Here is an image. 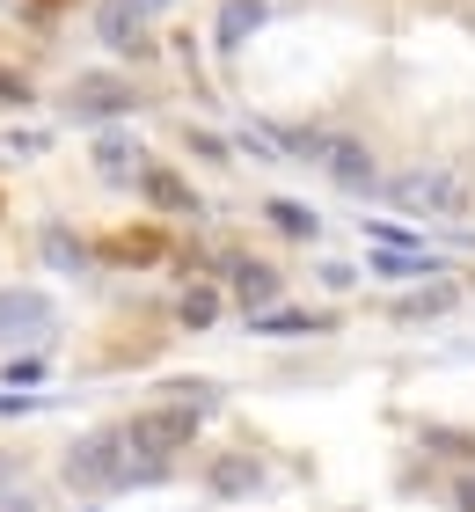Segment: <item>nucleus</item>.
Instances as JSON below:
<instances>
[{"label": "nucleus", "instance_id": "obj_1", "mask_svg": "<svg viewBox=\"0 0 475 512\" xmlns=\"http://www.w3.org/2000/svg\"><path fill=\"white\" fill-rule=\"evenodd\" d=\"M169 461H147L132 447V432H88L74 454H66V483L74 491H132V483H161Z\"/></svg>", "mask_w": 475, "mask_h": 512}, {"label": "nucleus", "instance_id": "obj_2", "mask_svg": "<svg viewBox=\"0 0 475 512\" xmlns=\"http://www.w3.org/2000/svg\"><path fill=\"white\" fill-rule=\"evenodd\" d=\"M285 147H300V154H315L322 169H329V183H344V191H388L380 183V169H373V147L366 139H351V132H285Z\"/></svg>", "mask_w": 475, "mask_h": 512}, {"label": "nucleus", "instance_id": "obj_3", "mask_svg": "<svg viewBox=\"0 0 475 512\" xmlns=\"http://www.w3.org/2000/svg\"><path fill=\"white\" fill-rule=\"evenodd\" d=\"M198 425H205V417L190 410V403H154V410H139L125 432H132V447L147 454V461H176L190 439H198Z\"/></svg>", "mask_w": 475, "mask_h": 512}, {"label": "nucleus", "instance_id": "obj_4", "mask_svg": "<svg viewBox=\"0 0 475 512\" xmlns=\"http://www.w3.org/2000/svg\"><path fill=\"white\" fill-rule=\"evenodd\" d=\"M66 110H74L81 125H117L139 110V88L125 74H81L74 88H66Z\"/></svg>", "mask_w": 475, "mask_h": 512}, {"label": "nucleus", "instance_id": "obj_5", "mask_svg": "<svg viewBox=\"0 0 475 512\" xmlns=\"http://www.w3.org/2000/svg\"><path fill=\"white\" fill-rule=\"evenodd\" d=\"M95 37H103L110 52H147V8H139V0H103V8H95Z\"/></svg>", "mask_w": 475, "mask_h": 512}, {"label": "nucleus", "instance_id": "obj_6", "mask_svg": "<svg viewBox=\"0 0 475 512\" xmlns=\"http://www.w3.org/2000/svg\"><path fill=\"white\" fill-rule=\"evenodd\" d=\"M388 198H395V205H410V213H454V205H461L454 176H439V169H424V176H402V183H388Z\"/></svg>", "mask_w": 475, "mask_h": 512}, {"label": "nucleus", "instance_id": "obj_7", "mask_svg": "<svg viewBox=\"0 0 475 512\" xmlns=\"http://www.w3.org/2000/svg\"><path fill=\"white\" fill-rule=\"evenodd\" d=\"M227 278H234V300H242L249 315L278 308V271L271 264H256V256H227Z\"/></svg>", "mask_w": 475, "mask_h": 512}, {"label": "nucleus", "instance_id": "obj_8", "mask_svg": "<svg viewBox=\"0 0 475 512\" xmlns=\"http://www.w3.org/2000/svg\"><path fill=\"white\" fill-rule=\"evenodd\" d=\"M95 169H103L110 183H139L147 176V147H139L132 132H103L95 139Z\"/></svg>", "mask_w": 475, "mask_h": 512}, {"label": "nucleus", "instance_id": "obj_9", "mask_svg": "<svg viewBox=\"0 0 475 512\" xmlns=\"http://www.w3.org/2000/svg\"><path fill=\"white\" fill-rule=\"evenodd\" d=\"M461 300V286L454 278H424V286L410 293V300H395V322H432V315H446Z\"/></svg>", "mask_w": 475, "mask_h": 512}, {"label": "nucleus", "instance_id": "obj_10", "mask_svg": "<svg viewBox=\"0 0 475 512\" xmlns=\"http://www.w3.org/2000/svg\"><path fill=\"white\" fill-rule=\"evenodd\" d=\"M264 22H271L264 0H227V8H220V52H242V44L264 30Z\"/></svg>", "mask_w": 475, "mask_h": 512}, {"label": "nucleus", "instance_id": "obj_11", "mask_svg": "<svg viewBox=\"0 0 475 512\" xmlns=\"http://www.w3.org/2000/svg\"><path fill=\"white\" fill-rule=\"evenodd\" d=\"M139 191H147L161 213H198V191H190V183L176 176V169H154L147 161V176H139Z\"/></svg>", "mask_w": 475, "mask_h": 512}, {"label": "nucleus", "instance_id": "obj_12", "mask_svg": "<svg viewBox=\"0 0 475 512\" xmlns=\"http://www.w3.org/2000/svg\"><path fill=\"white\" fill-rule=\"evenodd\" d=\"M249 330H256V337H315V330H329V315H307V308H264V315H249Z\"/></svg>", "mask_w": 475, "mask_h": 512}, {"label": "nucleus", "instance_id": "obj_13", "mask_svg": "<svg viewBox=\"0 0 475 512\" xmlns=\"http://www.w3.org/2000/svg\"><path fill=\"white\" fill-rule=\"evenodd\" d=\"M264 220L278 227V235H293V242H315V235H322V220L307 213V205H293V198H271V205H264Z\"/></svg>", "mask_w": 475, "mask_h": 512}, {"label": "nucleus", "instance_id": "obj_14", "mask_svg": "<svg viewBox=\"0 0 475 512\" xmlns=\"http://www.w3.org/2000/svg\"><path fill=\"white\" fill-rule=\"evenodd\" d=\"M256 483H264V469H256L249 454H227L220 469H212V491L220 498H242V491H256Z\"/></svg>", "mask_w": 475, "mask_h": 512}, {"label": "nucleus", "instance_id": "obj_15", "mask_svg": "<svg viewBox=\"0 0 475 512\" xmlns=\"http://www.w3.org/2000/svg\"><path fill=\"white\" fill-rule=\"evenodd\" d=\"M52 315L37 293H0V330H37V322Z\"/></svg>", "mask_w": 475, "mask_h": 512}, {"label": "nucleus", "instance_id": "obj_16", "mask_svg": "<svg viewBox=\"0 0 475 512\" xmlns=\"http://www.w3.org/2000/svg\"><path fill=\"white\" fill-rule=\"evenodd\" d=\"M176 322H183V330H205V322H220V293H212V286H190V293L176 300Z\"/></svg>", "mask_w": 475, "mask_h": 512}, {"label": "nucleus", "instance_id": "obj_17", "mask_svg": "<svg viewBox=\"0 0 475 512\" xmlns=\"http://www.w3.org/2000/svg\"><path fill=\"white\" fill-rule=\"evenodd\" d=\"M110 256L117 264H161V235L139 227V235H110Z\"/></svg>", "mask_w": 475, "mask_h": 512}, {"label": "nucleus", "instance_id": "obj_18", "mask_svg": "<svg viewBox=\"0 0 475 512\" xmlns=\"http://www.w3.org/2000/svg\"><path fill=\"white\" fill-rule=\"evenodd\" d=\"M0 103H8V110H30V103H37L30 74H8V66H0Z\"/></svg>", "mask_w": 475, "mask_h": 512}, {"label": "nucleus", "instance_id": "obj_19", "mask_svg": "<svg viewBox=\"0 0 475 512\" xmlns=\"http://www.w3.org/2000/svg\"><path fill=\"white\" fill-rule=\"evenodd\" d=\"M8 381H44V359H8Z\"/></svg>", "mask_w": 475, "mask_h": 512}, {"label": "nucleus", "instance_id": "obj_20", "mask_svg": "<svg viewBox=\"0 0 475 512\" xmlns=\"http://www.w3.org/2000/svg\"><path fill=\"white\" fill-rule=\"evenodd\" d=\"M454 505H461V512H475V469H468V476H454Z\"/></svg>", "mask_w": 475, "mask_h": 512}, {"label": "nucleus", "instance_id": "obj_21", "mask_svg": "<svg viewBox=\"0 0 475 512\" xmlns=\"http://www.w3.org/2000/svg\"><path fill=\"white\" fill-rule=\"evenodd\" d=\"M22 410H37V395H0V417H22Z\"/></svg>", "mask_w": 475, "mask_h": 512}, {"label": "nucleus", "instance_id": "obj_22", "mask_svg": "<svg viewBox=\"0 0 475 512\" xmlns=\"http://www.w3.org/2000/svg\"><path fill=\"white\" fill-rule=\"evenodd\" d=\"M8 512H37V505H8Z\"/></svg>", "mask_w": 475, "mask_h": 512}]
</instances>
